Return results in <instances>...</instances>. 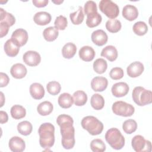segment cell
<instances>
[{
	"label": "cell",
	"mask_w": 152,
	"mask_h": 152,
	"mask_svg": "<svg viewBox=\"0 0 152 152\" xmlns=\"http://www.w3.org/2000/svg\"><path fill=\"white\" fill-rule=\"evenodd\" d=\"M99 9L108 18L114 19L119 13V7L111 0H102L99 2Z\"/></svg>",
	"instance_id": "8992f818"
},
{
	"label": "cell",
	"mask_w": 152,
	"mask_h": 152,
	"mask_svg": "<svg viewBox=\"0 0 152 152\" xmlns=\"http://www.w3.org/2000/svg\"><path fill=\"white\" fill-rule=\"evenodd\" d=\"M91 40L97 46H102L105 45L108 40V36L106 33L103 30H97L91 34Z\"/></svg>",
	"instance_id": "7c38bea8"
},
{
	"label": "cell",
	"mask_w": 152,
	"mask_h": 152,
	"mask_svg": "<svg viewBox=\"0 0 152 152\" xmlns=\"http://www.w3.org/2000/svg\"><path fill=\"white\" fill-rule=\"evenodd\" d=\"M1 107H2L4 105V100H5V97L4 96V94L2 92H1Z\"/></svg>",
	"instance_id": "7dc6e473"
},
{
	"label": "cell",
	"mask_w": 152,
	"mask_h": 152,
	"mask_svg": "<svg viewBox=\"0 0 152 152\" xmlns=\"http://www.w3.org/2000/svg\"><path fill=\"white\" fill-rule=\"evenodd\" d=\"M56 122L60 126L63 147L67 150L72 148L75 142L73 119L69 115L62 114L58 116Z\"/></svg>",
	"instance_id": "6da1fadb"
},
{
	"label": "cell",
	"mask_w": 152,
	"mask_h": 152,
	"mask_svg": "<svg viewBox=\"0 0 152 152\" xmlns=\"http://www.w3.org/2000/svg\"><path fill=\"white\" fill-rule=\"evenodd\" d=\"M10 113L12 118H13L14 119H20L25 117L26 115V110L23 106L18 104H15L11 107Z\"/></svg>",
	"instance_id": "83f0119b"
},
{
	"label": "cell",
	"mask_w": 152,
	"mask_h": 152,
	"mask_svg": "<svg viewBox=\"0 0 152 152\" xmlns=\"http://www.w3.org/2000/svg\"><path fill=\"white\" fill-rule=\"evenodd\" d=\"M122 14L125 19L131 21L135 20L138 17V11L135 6L128 4L124 7Z\"/></svg>",
	"instance_id": "2e32d148"
},
{
	"label": "cell",
	"mask_w": 152,
	"mask_h": 152,
	"mask_svg": "<svg viewBox=\"0 0 152 152\" xmlns=\"http://www.w3.org/2000/svg\"><path fill=\"white\" fill-rule=\"evenodd\" d=\"M30 93L33 99L40 100L45 96L44 87L40 83H34L30 86Z\"/></svg>",
	"instance_id": "ac0fdd59"
},
{
	"label": "cell",
	"mask_w": 152,
	"mask_h": 152,
	"mask_svg": "<svg viewBox=\"0 0 152 152\" xmlns=\"http://www.w3.org/2000/svg\"><path fill=\"white\" fill-rule=\"evenodd\" d=\"M93 69L97 74H101L104 73L107 68L106 61L103 58H98L93 63Z\"/></svg>",
	"instance_id": "e575fe53"
},
{
	"label": "cell",
	"mask_w": 152,
	"mask_h": 152,
	"mask_svg": "<svg viewBox=\"0 0 152 152\" xmlns=\"http://www.w3.org/2000/svg\"><path fill=\"white\" fill-rule=\"evenodd\" d=\"M112 109L115 115L124 117L131 116L135 112V108L132 104L123 101L115 102L112 105Z\"/></svg>",
	"instance_id": "52a82bcc"
},
{
	"label": "cell",
	"mask_w": 152,
	"mask_h": 152,
	"mask_svg": "<svg viewBox=\"0 0 152 152\" xmlns=\"http://www.w3.org/2000/svg\"><path fill=\"white\" fill-rule=\"evenodd\" d=\"M132 30L135 34L138 36H143L147 33L148 27L145 22L138 21L134 24Z\"/></svg>",
	"instance_id": "d590c367"
},
{
	"label": "cell",
	"mask_w": 152,
	"mask_h": 152,
	"mask_svg": "<svg viewBox=\"0 0 152 152\" xmlns=\"http://www.w3.org/2000/svg\"><path fill=\"white\" fill-rule=\"evenodd\" d=\"M137 128V124L134 119H128L124 121L122 124V129L126 134H131L135 132Z\"/></svg>",
	"instance_id": "8d00e7d4"
},
{
	"label": "cell",
	"mask_w": 152,
	"mask_h": 152,
	"mask_svg": "<svg viewBox=\"0 0 152 152\" xmlns=\"http://www.w3.org/2000/svg\"><path fill=\"white\" fill-rule=\"evenodd\" d=\"M23 59L26 64L30 66H35L39 64L41 61L40 54L36 51L28 50L23 56Z\"/></svg>",
	"instance_id": "30bf717a"
},
{
	"label": "cell",
	"mask_w": 152,
	"mask_h": 152,
	"mask_svg": "<svg viewBox=\"0 0 152 152\" xmlns=\"http://www.w3.org/2000/svg\"><path fill=\"white\" fill-rule=\"evenodd\" d=\"M39 143L43 148H51L55 142V126L49 122L42 124L38 129Z\"/></svg>",
	"instance_id": "7a4b0ae2"
},
{
	"label": "cell",
	"mask_w": 152,
	"mask_h": 152,
	"mask_svg": "<svg viewBox=\"0 0 152 152\" xmlns=\"http://www.w3.org/2000/svg\"><path fill=\"white\" fill-rule=\"evenodd\" d=\"M144 65L139 62L135 61L131 63L126 68L127 74L132 78H135L140 76L144 71Z\"/></svg>",
	"instance_id": "4fadbf2b"
},
{
	"label": "cell",
	"mask_w": 152,
	"mask_h": 152,
	"mask_svg": "<svg viewBox=\"0 0 152 152\" xmlns=\"http://www.w3.org/2000/svg\"><path fill=\"white\" fill-rule=\"evenodd\" d=\"M10 149L13 152H22L26 148L24 141L17 136L12 137L8 143Z\"/></svg>",
	"instance_id": "5bb4252c"
},
{
	"label": "cell",
	"mask_w": 152,
	"mask_h": 152,
	"mask_svg": "<svg viewBox=\"0 0 152 152\" xmlns=\"http://www.w3.org/2000/svg\"><path fill=\"white\" fill-rule=\"evenodd\" d=\"M83 10V8L81 6H79L76 11L69 14V18L72 24L75 25H79L82 23L84 18V14Z\"/></svg>",
	"instance_id": "f1b7e54d"
},
{
	"label": "cell",
	"mask_w": 152,
	"mask_h": 152,
	"mask_svg": "<svg viewBox=\"0 0 152 152\" xmlns=\"http://www.w3.org/2000/svg\"><path fill=\"white\" fill-rule=\"evenodd\" d=\"M134 102L138 106H142L152 102V93L141 86L135 87L132 94Z\"/></svg>",
	"instance_id": "5b68a950"
},
{
	"label": "cell",
	"mask_w": 152,
	"mask_h": 152,
	"mask_svg": "<svg viewBox=\"0 0 152 152\" xmlns=\"http://www.w3.org/2000/svg\"><path fill=\"white\" fill-rule=\"evenodd\" d=\"M122 27L121 23L117 19H110L106 23V28L110 33H117Z\"/></svg>",
	"instance_id": "d6a6232c"
},
{
	"label": "cell",
	"mask_w": 152,
	"mask_h": 152,
	"mask_svg": "<svg viewBox=\"0 0 152 152\" xmlns=\"http://www.w3.org/2000/svg\"><path fill=\"white\" fill-rule=\"evenodd\" d=\"M64 1H52V2L56 4H60L61 3H62Z\"/></svg>",
	"instance_id": "c3c4849f"
},
{
	"label": "cell",
	"mask_w": 152,
	"mask_h": 152,
	"mask_svg": "<svg viewBox=\"0 0 152 152\" xmlns=\"http://www.w3.org/2000/svg\"><path fill=\"white\" fill-rule=\"evenodd\" d=\"M32 2L34 6L41 8L46 7L48 5L49 1L48 0H33Z\"/></svg>",
	"instance_id": "f6af8a7d"
},
{
	"label": "cell",
	"mask_w": 152,
	"mask_h": 152,
	"mask_svg": "<svg viewBox=\"0 0 152 152\" xmlns=\"http://www.w3.org/2000/svg\"><path fill=\"white\" fill-rule=\"evenodd\" d=\"M106 142L115 150H121L125 145V138L121 131L116 128H110L105 134Z\"/></svg>",
	"instance_id": "3957f363"
},
{
	"label": "cell",
	"mask_w": 152,
	"mask_h": 152,
	"mask_svg": "<svg viewBox=\"0 0 152 152\" xmlns=\"http://www.w3.org/2000/svg\"><path fill=\"white\" fill-rule=\"evenodd\" d=\"M90 148L93 152H103L106 150V145L101 139L96 138L90 142Z\"/></svg>",
	"instance_id": "74e56055"
},
{
	"label": "cell",
	"mask_w": 152,
	"mask_h": 152,
	"mask_svg": "<svg viewBox=\"0 0 152 152\" xmlns=\"http://www.w3.org/2000/svg\"><path fill=\"white\" fill-rule=\"evenodd\" d=\"M129 86L124 82L114 84L111 88L112 94L116 97H121L126 95L129 91Z\"/></svg>",
	"instance_id": "8fae6325"
},
{
	"label": "cell",
	"mask_w": 152,
	"mask_h": 152,
	"mask_svg": "<svg viewBox=\"0 0 152 152\" xmlns=\"http://www.w3.org/2000/svg\"><path fill=\"white\" fill-rule=\"evenodd\" d=\"M73 99L75 104L78 106H81L86 103L87 101V96L84 91L78 90L74 93Z\"/></svg>",
	"instance_id": "4dcf8cb0"
},
{
	"label": "cell",
	"mask_w": 152,
	"mask_h": 152,
	"mask_svg": "<svg viewBox=\"0 0 152 152\" xmlns=\"http://www.w3.org/2000/svg\"><path fill=\"white\" fill-rule=\"evenodd\" d=\"M0 77H1V83H0V87H5L8 85L9 81H10V78L7 74L4 72H1L0 73Z\"/></svg>",
	"instance_id": "ee69618b"
},
{
	"label": "cell",
	"mask_w": 152,
	"mask_h": 152,
	"mask_svg": "<svg viewBox=\"0 0 152 152\" xmlns=\"http://www.w3.org/2000/svg\"><path fill=\"white\" fill-rule=\"evenodd\" d=\"M90 103L92 107L95 110H100L104 106V100L102 95L96 93L91 96Z\"/></svg>",
	"instance_id": "4316f807"
},
{
	"label": "cell",
	"mask_w": 152,
	"mask_h": 152,
	"mask_svg": "<svg viewBox=\"0 0 152 152\" xmlns=\"http://www.w3.org/2000/svg\"><path fill=\"white\" fill-rule=\"evenodd\" d=\"M77 52L76 45L71 42L66 43L62 49V54L64 58L66 59L72 58Z\"/></svg>",
	"instance_id": "d4e9b609"
},
{
	"label": "cell",
	"mask_w": 152,
	"mask_h": 152,
	"mask_svg": "<svg viewBox=\"0 0 152 152\" xmlns=\"http://www.w3.org/2000/svg\"><path fill=\"white\" fill-rule=\"evenodd\" d=\"M28 33L23 28H17L11 35V39L20 47L26 45L28 40Z\"/></svg>",
	"instance_id": "9c48e42d"
},
{
	"label": "cell",
	"mask_w": 152,
	"mask_h": 152,
	"mask_svg": "<svg viewBox=\"0 0 152 152\" xmlns=\"http://www.w3.org/2000/svg\"><path fill=\"white\" fill-rule=\"evenodd\" d=\"M53 109V104L49 101H44L40 103L37 107V111L42 116L49 115Z\"/></svg>",
	"instance_id": "484cf974"
},
{
	"label": "cell",
	"mask_w": 152,
	"mask_h": 152,
	"mask_svg": "<svg viewBox=\"0 0 152 152\" xmlns=\"http://www.w3.org/2000/svg\"><path fill=\"white\" fill-rule=\"evenodd\" d=\"M4 49L5 50V53L10 56V57H14L19 52L20 50V46H18L11 39L7 40L4 46Z\"/></svg>",
	"instance_id": "44dd1931"
},
{
	"label": "cell",
	"mask_w": 152,
	"mask_h": 152,
	"mask_svg": "<svg viewBox=\"0 0 152 152\" xmlns=\"http://www.w3.org/2000/svg\"><path fill=\"white\" fill-rule=\"evenodd\" d=\"M0 22L5 23L10 26H12L15 23V18L14 16L9 12H7L3 8H0Z\"/></svg>",
	"instance_id": "836d02e7"
},
{
	"label": "cell",
	"mask_w": 152,
	"mask_h": 152,
	"mask_svg": "<svg viewBox=\"0 0 152 152\" xmlns=\"http://www.w3.org/2000/svg\"><path fill=\"white\" fill-rule=\"evenodd\" d=\"M55 27L58 30H64L67 27L68 21L66 17L61 15L57 17L54 22Z\"/></svg>",
	"instance_id": "ab89813d"
},
{
	"label": "cell",
	"mask_w": 152,
	"mask_h": 152,
	"mask_svg": "<svg viewBox=\"0 0 152 152\" xmlns=\"http://www.w3.org/2000/svg\"><path fill=\"white\" fill-rule=\"evenodd\" d=\"M58 104L64 109L69 108L74 103V99L71 95L68 93L61 94L58 97Z\"/></svg>",
	"instance_id": "603a6c76"
},
{
	"label": "cell",
	"mask_w": 152,
	"mask_h": 152,
	"mask_svg": "<svg viewBox=\"0 0 152 152\" xmlns=\"http://www.w3.org/2000/svg\"><path fill=\"white\" fill-rule=\"evenodd\" d=\"M33 126L31 124L27 121H22L17 125V130L18 132L24 136L30 135Z\"/></svg>",
	"instance_id": "1f68e13d"
},
{
	"label": "cell",
	"mask_w": 152,
	"mask_h": 152,
	"mask_svg": "<svg viewBox=\"0 0 152 152\" xmlns=\"http://www.w3.org/2000/svg\"><path fill=\"white\" fill-rule=\"evenodd\" d=\"M44 39L48 42H52L56 39L59 35L58 30L55 27L46 28L43 32Z\"/></svg>",
	"instance_id": "f546056e"
},
{
	"label": "cell",
	"mask_w": 152,
	"mask_h": 152,
	"mask_svg": "<svg viewBox=\"0 0 152 152\" xmlns=\"http://www.w3.org/2000/svg\"><path fill=\"white\" fill-rule=\"evenodd\" d=\"M81 125L84 129L92 135H99L103 129V124L97 118L93 116H87L83 118Z\"/></svg>",
	"instance_id": "277c9868"
},
{
	"label": "cell",
	"mask_w": 152,
	"mask_h": 152,
	"mask_svg": "<svg viewBox=\"0 0 152 152\" xmlns=\"http://www.w3.org/2000/svg\"><path fill=\"white\" fill-rule=\"evenodd\" d=\"M27 71L26 67L22 64L17 63L14 64L10 69L11 75L16 79L24 78L27 74Z\"/></svg>",
	"instance_id": "e0dca14e"
},
{
	"label": "cell",
	"mask_w": 152,
	"mask_h": 152,
	"mask_svg": "<svg viewBox=\"0 0 152 152\" xmlns=\"http://www.w3.org/2000/svg\"><path fill=\"white\" fill-rule=\"evenodd\" d=\"M46 88L48 90V92L53 95H57L59 93L61 89V84L55 81H52L49 82L46 85Z\"/></svg>",
	"instance_id": "f35d334b"
},
{
	"label": "cell",
	"mask_w": 152,
	"mask_h": 152,
	"mask_svg": "<svg viewBox=\"0 0 152 152\" xmlns=\"http://www.w3.org/2000/svg\"><path fill=\"white\" fill-rule=\"evenodd\" d=\"M84 12L87 15L90 14L97 12V5L93 1H88L86 2L84 5Z\"/></svg>",
	"instance_id": "b9f144b4"
},
{
	"label": "cell",
	"mask_w": 152,
	"mask_h": 152,
	"mask_svg": "<svg viewBox=\"0 0 152 152\" xmlns=\"http://www.w3.org/2000/svg\"><path fill=\"white\" fill-rule=\"evenodd\" d=\"M10 26L5 23L0 22V34L1 37L6 36L8 32Z\"/></svg>",
	"instance_id": "7bdbcfd3"
},
{
	"label": "cell",
	"mask_w": 152,
	"mask_h": 152,
	"mask_svg": "<svg viewBox=\"0 0 152 152\" xmlns=\"http://www.w3.org/2000/svg\"><path fill=\"white\" fill-rule=\"evenodd\" d=\"M52 19L51 15L45 11H40L36 12L33 17L34 23L40 26H45L49 24Z\"/></svg>",
	"instance_id": "ffe728a7"
},
{
	"label": "cell",
	"mask_w": 152,
	"mask_h": 152,
	"mask_svg": "<svg viewBox=\"0 0 152 152\" xmlns=\"http://www.w3.org/2000/svg\"><path fill=\"white\" fill-rule=\"evenodd\" d=\"M0 119H1L0 122H1V124L6 123L8 120V116L7 113L5 111L1 110L0 111Z\"/></svg>",
	"instance_id": "bcb514c9"
},
{
	"label": "cell",
	"mask_w": 152,
	"mask_h": 152,
	"mask_svg": "<svg viewBox=\"0 0 152 152\" xmlns=\"http://www.w3.org/2000/svg\"><path fill=\"white\" fill-rule=\"evenodd\" d=\"M124 71L120 67H115L111 69L109 72V76L113 80H120L124 77Z\"/></svg>",
	"instance_id": "60d3db41"
},
{
	"label": "cell",
	"mask_w": 152,
	"mask_h": 152,
	"mask_svg": "<svg viewBox=\"0 0 152 152\" xmlns=\"http://www.w3.org/2000/svg\"><path fill=\"white\" fill-rule=\"evenodd\" d=\"M80 58L84 61L89 62L92 61L95 56L94 50L89 46H84L79 50Z\"/></svg>",
	"instance_id": "d6986e66"
},
{
	"label": "cell",
	"mask_w": 152,
	"mask_h": 152,
	"mask_svg": "<svg viewBox=\"0 0 152 152\" xmlns=\"http://www.w3.org/2000/svg\"><path fill=\"white\" fill-rule=\"evenodd\" d=\"M108 81L104 77H95L91 81V88L94 91H103L107 87Z\"/></svg>",
	"instance_id": "9a60e30c"
},
{
	"label": "cell",
	"mask_w": 152,
	"mask_h": 152,
	"mask_svg": "<svg viewBox=\"0 0 152 152\" xmlns=\"http://www.w3.org/2000/svg\"><path fill=\"white\" fill-rule=\"evenodd\" d=\"M102 20L101 15L97 12L90 14L87 15L86 24L88 27L93 28L99 26Z\"/></svg>",
	"instance_id": "cb8c5ba5"
},
{
	"label": "cell",
	"mask_w": 152,
	"mask_h": 152,
	"mask_svg": "<svg viewBox=\"0 0 152 152\" xmlns=\"http://www.w3.org/2000/svg\"><path fill=\"white\" fill-rule=\"evenodd\" d=\"M131 145L132 148L136 152H150L151 151V142L145 140V138L140 135H137L132 138Z\"/></svg>",
	"instance_id": "ba28073f"
},
{
	"label": "cell",
	"mask_w": 152,
	"mask_h": 152,
	"mask_svg": "<svg viewBox=\"0 0 152 152\" xmlns=\"http://www.w3.org/2000/svg\"><path fill=\"white\" fill-rule=\"evenodd\" d=\"M100 55L102 56L107 59L109 61L113 62L117 59L118 53L115 46L108 45L102 49Z\"/></svg>",
	"instance_id": "7402d4cb"
}]
</instances>
